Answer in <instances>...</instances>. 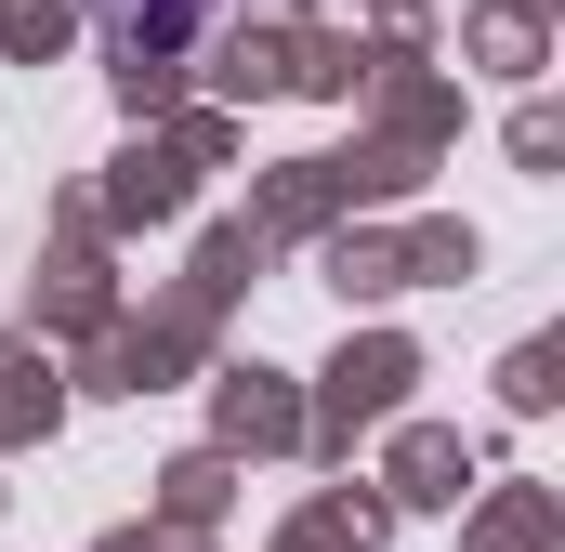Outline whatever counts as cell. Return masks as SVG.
I'll use <instances>...</instances> for the list:
<instances>
[{
    "label": "cell",
    "mask_w": 565,
    "mask_h": 552,
    "mask_svg": "<svg viewBox=\"0 0 565 552\" xmlns=\"http://www.w3.org/2000/svg\"><path fill=\"white\" fill-rule=\"evenodd\" d=\"M211 13H224V0H93V26H106V53H119V66H158V53H184Z\"/></svg>",
    "instance_id": "obj_1"
}]
</instances>
